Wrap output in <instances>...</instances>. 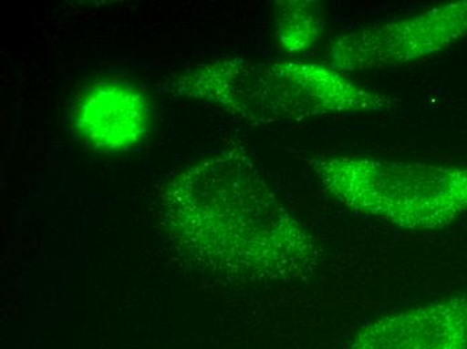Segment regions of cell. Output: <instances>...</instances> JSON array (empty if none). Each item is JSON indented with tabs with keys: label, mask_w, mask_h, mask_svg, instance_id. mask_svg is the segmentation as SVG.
<instances>
[{
	"label": "cell",
	"mask_w": 467,
	"mask_h": 349,
	"mask_svg": "<svg viewBox=\"0 0 467 349\" xmlns=\"http://www.w3.org/2000/svg\"><path fill=\"white\" fill-rule=\"evenodd\" d=\"M165 206L178 242L219 277L289 282L320 268V243L246 153L226 150L179 175Z\"/></svg>",
	"instance_id": "6da1fadb"
},
{
	"label": "cell",
	"mask_w": 467,
	"mask_h": 349,
	"mask_svg": "<svg viewBox=\"0 0 467 349\" xmlns=\"http://www.w3.org/2000/svg\"><path fill=\"white\" fill-rule=\"evenodd\" d=\"M181 82L183 95L210 102L253 124L383 112L394 104L389 96L366 89L338 70L306 62L218 59L192 70Z\"/></svg>",
	"instance_id": "7a4b0ae2"
},
{
	"label": "cell",
	"mask_w": 467,
	"mask_h": 349,
	"mask_svg": "<svg viewBox=\"0 0 467 349\" xmlns=\"http://www.w3.org/2000/svg\"><path fill=\"white\" fill-rule=\"evenodd\" d=\"M310 166L344 206L401 229H444L467 211L466 167L346 155L315 156Z\"/></svg>",
	"instance_id": "3957f363"
},
{
	"label": "cell",
	"mask_w": 467,
	"mask_h": 349,
	"mask_svg": "<svg viewBox=\"0 0 467 349\" xmlns=\"http://www.w3.org/2000/svg\"><path fill=\"white\" fill-rule=\"evenodd\" d=\"M467 36V0L420 15L366 26L327 45L332 69L366 72L426 58Z\"/></svg>",
	"instance_id": "277c9868"
},
{
	"label": "cell",
	"mask_w": 467,
	"mask_h": 349,
	"mask_svg": "<svg viewBox=\"0 0 467 349\" xmlns=\"http://www.w3.org/2000/svg\"><path fill=\"white\" fill-rule=\"evenodd\" d=\"M346 349H467V293L368 323Z\"/></svg>",
	"instance_id": "5b68a950"
},
{
	"label": "cell",
	"mask_w": 467,
	"mask_h": 349,
	"mask_svg": "<svg viewBox=\"0 0 467 349\" xmlns=\"http://www.w3.org/2000/svg\"><path fill=\"white\" fill-rule=\"evenodd\" d=\"M77 133L102 152L135 149L150 130V108L144 93L124 82H101L82 95L74 115Z\"/></svg>",
	"instance_id": "8992f818"
},
{
	"label": "cell",
	"mask_w": 467,
	"mask_h": 349,
	"mask_svg": "<svg viewBox=\"0 0 467 349\" xmlns=\"http://www.w3.org/2000/svg\"><path fill=\"white\" fill-rule=\"evenodd\" d=\"M277 5V41L282 50L300 54L313 49L324 34V16L318 3L290 0Z\"/></svg>",
	"instance_id": "52a82bcc"
}]
</instances>
